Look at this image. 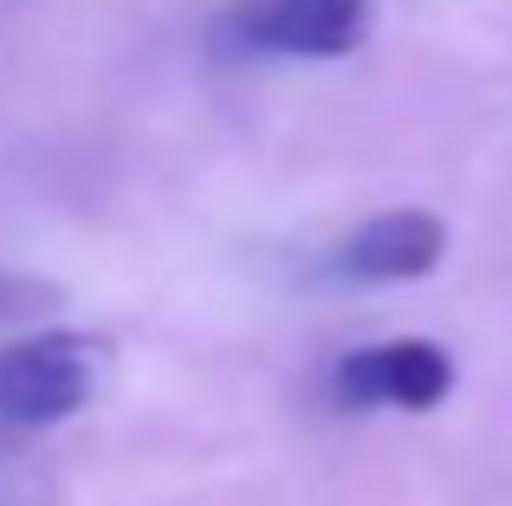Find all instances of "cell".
I'll return each mask as SVG.
<instances>
[{"label":"cell","instance_id":"1","mask_svg":"<svg viewBox=\"0 0 512 506\" xmlns=\"http://www.w3.org/2000/svg\"><path fill=\"white\" fill-rule=\"evenodd\" d=\"M104 344L85 331H39L0 351V422L13 429H52L78 416L98 390Z\"/></svg>","mask_w":512,"mask_h":506},{"label":"cell","instance_id":"2","mask_svg":"<svg viewBox=\"0 0 512 506\" xmlns=\"http://www.w3.org/2000/svg\"><path fill=\"white\" fill-rule=\"evenodd\" d=\"M331 390L344 409H435L454 390V357L428 338H389L338 357Z\"/></svg>","mask_w":512,"mask_h":506},{"label":"cell","instance_id":"3","mask_svg":"<svg viewBox=\"0 0 512 506\" xmlns=\"http://www.w3.org/2000/svg\"><path fill=\"white\" fill-rule=\"evenodd\" d=\"M441 260H448V221L435 208H389L344 234L331 273L350 286H409V279H428Z\"/></svg>","mask_w":512,"mask_h":506},{"label":"cell","instance_id":"4","mask_svg":"<svg viewBox=\"0 0 512 506\" xmlns=\"http://www.w3.org/2000/svg\"><path fill=\"white\" fill-rule=\"evenodd\" d=\"M376 0H260L247 13V39L286 59H338L370 33Z\"/></svg>","mask_w":512,"mask_h":506}]
</instances>
